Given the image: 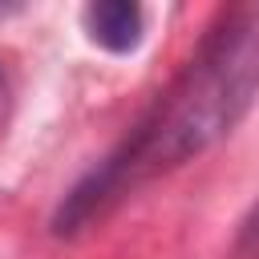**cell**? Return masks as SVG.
<instances>
[{"instance_id": "cell-1", "label": "cell", "mask_w": 259, "mask_h": 259, "mask_svg": "<svg viewBox=\"0 0 259 259\" xmlns=\"http://www.w3.org/2000/svg\"><path fill=\"white\" fill-rule=\"evenodd\" d=\"M259 97V4L223 8L178 77L150 101L130 134L85 170L53 214L57 239L97 227L142 182L178 170L227 138Z\"/></svg>"}, {"instance_id": "cell-3", "label": "cell", "mask_w": 259, "mask_h": 259, "mask_svg": "<svg viewBox=\"0 0 259 259\" xmlns=\"http://www.w3.org/2000/svg\"><path fill=\"white\" fill-rule=\"evenodd\" d=\"M235 259H259V198H255V206L247 210V219L239 223V235H235Z\"/></svg>"}, {"instance_id": "cell-2", "label": "cell", "mask_w": 259, "mask_h": 259, "mask_svg": "<svg viewBox=\"0 0 259 259\" xmlns=\"http://www.w3.org/2000/svg\"><path fill=\"white\" fill-rule=\"evenodd\" d=\"M81 32L101 53L125 57L146 36V8L134 0H93L81 8Z\"/></svg>"}]
</instances>
